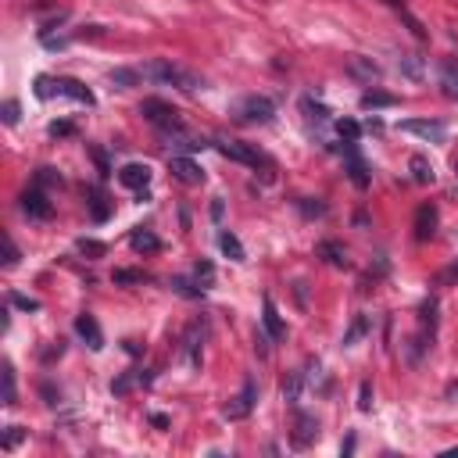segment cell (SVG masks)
Instances as JSON below:
<instances>
[{
  "mask_svg": "<svg viewBox=\"0 0 458 458\" xmlns=\"http://www.w3.org/2000/svg\"><path fill=\"white\" fill-rule=\"evenodd\" d=\"M140 76L151 79V83L176 86V90H183V93H197V90L204 86V79H201L197 72H190V69H183V65H172V61H165V57H158V61H147V65L140 69Z\"/></svg>",
  "mask_w": 458,
  "mask_h": 458,
  "instance_id": "6da1fadb",
  "label": "cell"
},
{
  "mask_svg": "<svg viewBox=\"0 0 458 458\" xmlns=\"http://www.w3.org/2000/svg\"><path fill=\"white\" fill-rule=\"evenodd\" d=\"M36 97H40V100L69 97V100H79V104H86V107L97 104L93 93H90L83 83H76V79H54V76H40V79H36Z\"/></svg>",
  "mask_w": 458,
  "mask_h": 458,
  "instance_id": "7a4b0ae2",
  "label": "cell"
},
{
  "mask_svg": "<svg viewBox=\"0 0 458 458\" xmlns=\"http://www.w3.org/2000/svg\"><path fill=\"white\" fill-rule=\"evenodd\" d=\"M140 114H143L151 126H158L161 133H187V126H183V119H180V111L172 107V104H165V100H158V97L140 100Z\"/></svg>",
  "mask_w": 458,
  "mask_h": 458,
  "instance_id": "3957f363",
  "label": "cell"
},
{
  "mask_svg": "<svg viewBox=\"0 0 458 458\" xmlns=\"http://www.w3.org/2000/svg\"><path fill=\"white\" fill-rule=\"evenodd\" d=\"M254 405H258V383L247 376V380H244V390H240L237 397H229V405L222 409V416H225L229 423H237V419H247V416L254 412Z\"/></svg>",
  "mask_w": 458,
  "mask_h": 458,
  "instance_id": "277c9868",
  "label": "cell"
},
{
  "mask_svg": "<svg viewBox=\"0 0 458 458\" xmlns=\"http://www.w3.org/2000/svg\"><path fill=\"white\" fill-rule=\"evenodd\" d=\"M272 114H276V104H272L269 97H244V100L237 104V119H240V122H258V126H265V122H272Z\"/></svg>",
  "mask_w": 458,
  "mask_h": 458,
  "instance_id": "5b68a950",
  "label": "cell"
},
{
  "mask_svg": "<svg viewBox=\"0 0 458 458\" xmlns=\"http://www.w3.org/2000/svg\"><path fill=\"white\" fill-rule=\"evenodd\" d=\"M215 147H218L222 158L240 161V165H247V168H258V165H262V154H258L251 143H240V140H215Z\"/></svg>",
  "mask_w": 458,
  "mask_h": 458,
  "instance_id": "8992f818",
  "label": "cell"
},
{
  "mask_svg": "<svg viewBox=\"0 0 458 458\" xmlns=\"http://www.w3.org/2000/svg\"><path fill=\"white\" fill-rule=\"evenodd\" d=\"M168 172H172L180 183H187V187L204 183V168H201L194 158H183V154H172V158H168Z\"/></svg>",
  "mask_w": 458,
  "mask_h": 458,
  "instance_id": "52a82bcc",
  "label": "cell"
},
{
  "mask_svg": "<svg viewBox=\"0 0 458 458\" xmlns=\"http://www.w3.org/2000/svg\"><path fill=\"white\" fill-rule=\"evenodd\" d=\"M401 133L423 136L426 143H444V136H447L444 122H437V119H409V122H401Z\"/></svg>",
  "mask_w": 458,
  "mask_h": 458,
  "instance_id": "ba28073f",
  "label": "cell"
},
{
  "mask_svg": "<svg viewBox=\"0 0 458 458\" xmlns=\"http://www.w3.org/2000/svg\"><path fill=\"white\" fill-rule=\"evenodd\" d=\"M22 211H25L29 218H36V222H47V218L54 215V204L47 201L43 190H25V194H22Z\"/></svg>",
  "mask_w": 458,
  "mask_h": 458,
  "instance_id": "9c48e42d",
  "label": "cell"
},
{
  "mask_svg": "<svg viewBox=\"0 0 458 458\" xmlns=\"http://www.w3.org/2000/svg\"><path fill=\"white\" fill-rule=\"evenodd\" d=\"M315 437H319V419L308 416V412H298V419H294V433H290L294 447H308V444H315Z\"/></svg>",
  "mask_w": 458,
  "mask_h": 458,
  "instance_id": "30bf717a",
  "label": "cell"
},
{
  "mask_svg": "<svg viewBox=\"0 0 458 458\" xmlns=\"http://www.w3.org/2000/svg\"><path fill=\"white\" fill-rule=\"evenodd\" d=\"M437 222H440L437 204H419V211H416V240H433L437 237Z\"/></svg>",
  "mask_w": 458,
  "mask_h": 458,
  "instance_id": "8fae6325",
  "label": "cell"
},
{
  "mask_svg": "<svg viewBox=\"0 0 458 458\" xmlns=\"http://www.w3.org/2000/svg\"><path fill=\"white\" fill-rule=\"evenodd\" d=\"M201 348H204V322H194L183 336V355H187L190 369H201Z\"/></svg>",
  "mask_w": 458,
  "mask_h": 458,
  "instance_id": "7c38bea8",
  "label": "cell"
},
{
  "mask_svg": "<svg viewBox=\"0 0 458 458\" xmlns=\"http://www.w3.org/2000/svg\"><path fill=\"white\" fill-rule=\"evenodd\" d=\"M119 183L129 187V190H147V183H151V168L140 165V161H129V165L119 168Z\"/></svg>",
  "mask_w": 458,
  "mask_h": 458,
  "instance_id": "4fadbf2b",
  "label": "cell"
},
{
  "mask_svg": "<svg viewBox=\"0 0 458 458\" xmlns=\"http://www.w3.org/2000/svg\"><path fill=\"white\" fill-rule=\"evenodd\" d=\"M76 333L86 340L90 351H100V348H104V333H100V326H97V319H93L90 312H83V315L76 319Z\"/></svg>",
  "mask_w": 458,
  "mask_h": 458,
  "instance_id": "5bb4252c",
  "label": "cell"
},
{
  "mask_svg": "<svg viewBox=\"0 0 458 458\" xmlns=\"http://www.w3.org/2000/svg\"><path fill=\"white\" fill-rule=\"evenodd\" d=\"M262 326H265V333L272 336V340H283L286 336V326H283V319H279V312H276V301L265 294V301H262Z\"/></svg>",
  "mask_w": 458,
  "mask_h": 458,
  "instance_id": "9a60e30c",
  "label": "cell"
},
{
  "mask_svg": "<svg viewBox=\"0 0 458 458\" xmlns=\"http://www.w3.org/2000/svg\"><path fill=\"white\" fill-rule=\"evenodd\" d=\"M348 72H351L355 79H362V83H376V79H380V65L372 61V57H365V54H355V57H351Z\"/></svg>",
  "mask_w": 458,
  "mask_h": 458,
  "instance_id": "2e32d148",
  "label": "cell"
},
{
  "mask_svg": "<svg viewBox=\"0 0 458 458\" xmlns=\"http://www.w3.org/2000/svg\"><path fill=\"white\" fill-rule=\"evenodd\" d=\"M440 90L444 97L458 100V57H444L440 61Z\"/></svg>",
  "mask_w": 458,
  "mask_h": 458,
  "instance_id": "e0dca14e",
  "label": "cell"
},
{
  "mask_svg": "<svg viewBox=\"0 0 458 458\" xmlns=\"http://www.w3.org/2000/svg\"><path fill=\"white\" fill-rule=\"evenodd\" d=\"M348 180H351L358 190H365V187L372 183V176H369V165L358 158V151H355V147L348 151Z\"/></svg>",
  "mask_w": 458,
  "mask_h": 458,
  "instance_id": "ac0fdd59",
  "label": "cell"
},
{
  "mask_svg": "<svg viewBox=\"0 0 458 458\" xmlns=\"http://www.w3.org/2000/svg\"><path fill=\"white\" fill-rule=\"evenodd\" d=\"M305 372H286V380H283V401L286 405H301V394H305Z\"/></svg>",
  "mask_w": 458,
  "mask_h": 458,
  "instance_id": "d6986e66",
  "label": "cell"
},
{
  "mask_svg": "<svg viewBox=\"0 0 458 458\" xmlns=\"http://www.w3.org/2000/svg\"><path fill=\"white\" fill-rule=\"evenodd\" d=\"M218 247H222V254H225L229 262H247L240 237H237V233H229V229H222V233H218Z\"/></svg>",
  "mask_w": 458,
  "mask_h": 458,
  "instance_id": "ffe728a7",
  "label": "cell"
},
{
  "mask_svg": "<svg viewBox=\"0 0 458 458\" xmlns=\"http://www.w3.org/2000/svg\"><path fill=\"white\" fill-rule=\"evenodd\" d=\"M301 111H305V119L315 122V126H329V122H333V119H329V107L319 104L315 97H305V100H301Z\"/></svg>",
  "mask_w": 458,
  "mask_h": 458,
  "instance_id": "44dd1931",
  "label": "cell"
},
{
  "mask_svg": "<svg viewBox=\"0 0 458 458\" xmlns=\"http://www.w3.org/2000/svg\"><path fill=\"white\" fill-rule=\"evenodd\" d=\"M129 244H133V251H147V254H154V251H161V240L151 233V229H133V237H129Z\"/></svg>",
  "mask_w": 458,
  "mask_h": 458,
  "instance_id": "7402d4cb",
  "label": "cell"
},
{
  "mask_svg": "<svg viewBox=\"0 0 458 458\" xmlns=\"http://www.w3.org/2000/svg\"><path fill=\"white\" fill-rule=\"evenodd\" d=\"M372 329V315H355V322H351V329L344 333V348H355V344L365 336Z\"/></svg>",
  "mask_w": 458,
  "mask_h": 458,
  "instance_id": "603a6c76",
  "label": "cell"
},
{
  "mask_svg": "<svg viewBox=\"0 0 458 458\" xmlns=\"http://www.w3.org/2000/svg\"><path fill=\"white\" fill-rule=\"evenodd\" d=\"M319 254H322L329 265H336V269H348V251H344L336 240H322V244H319Z\"/></svg>",
  "mask_w": 458,
  "mask_h": 458,
  "instance_id": "cb8c5ba5",
  "label": "cell"
},
{
  "mask_svg": "<svg viewBox=\"0 0 458 458\" xmlns=\"http://www.w3.org/2000/svg\"><path fill=\"white\" fill-rule=\"evenodd\" d=\"M136 383H151V376H147V372H136V369H129V372H122L119 380L111 383V394H129Z\"/></svg>",
  "mask_w": 458,
  "mask_h": 458,
  "instance_id": "d4e9b609",
  "label": "cell"
},
{
  "mask_svg": "<svg viewBox=\"0 0 458 458\" xmlns=\"http://www.w3.org/2000/svg\"><path fill=\"white\" fill-rule=\"evenodd\" d=\"M397 72L409 76V79H423V72H426V69H423V57H419V54H401V57H397Z\"/></svg>",
  "mask_w": 458,
  "mask_h": 458,
  "instance_id": "484cf974",
  "label": "cell"
},
{
  "mask_svg": "<svg viewBox=\"0 0 458 458\" xmlns=\"http://www.w3.org/2000/svg\"><path fill=\"white\" fill-rule=\"evenodd\" d=\"M409 165H412V180H416V183H433V176H437V172H433V165H430L423 154H416Z\"/></svg>",
  "mask_w": 458,
  "mask_h": 458,
  "instance_id": "4316f807",
  "label": "cell"
},
{
  "mask_svg": "<svg viewBox=\"0 0 458 458\" xmlns=\"http://www.w3.org/2000/svg\"><path fill=\"white\" fill-rule=\"evenodd\" d=\"M168 286H172L176 294H183V298H201V294H204V286H201V283H190V279H183V276H172Z\"/></svg>",
  "mask_w": 458,
  "mask_h": 458,
  "instance_id": "83f0119b",
  "label": "cell"
},
{
  "mask_svg": "<svg viewBox=\"0 0 458 458\" xmlns=\"http://www.w3.org/2000/svg\"><path fill=\"white\" fill-rule=\"evenodd\" d=\"M390 104H397L394 93H383V90H369V93H362V107H365V111H369V107H390Z\"/></svg>",
  "mask_w": 458,
  "mask_h": 458,
  "instance_id": "f1b7e54d",
  "label": "cell"
},
{
  "mask_svg": "<svg viewBox=\"0 0 458 458\" xmlns=\"http://www.w3.org/2000/svg\"><path fill=\"white\" fill-rule=\"evenodd\" d=\"M107 79H111V86L129 90V86H136V83H140V72H133V69H114Z\"/></svg>",
  "mask_w": 458,
  "mask_h": 458,
  "instance_id": "f546056e",
  "label": "cell"
},
{
  "mask_svg": "<svg viewBox=\"0 0 458 458\" xmlns=\"http://www.w3.org/2000/svg\"><path fill=\"white\" fill-rule=\"evenodd\" d=\"M90 211H93V222H104L107 215H111V208H107V197L100 194V190H90Z\"/></svg>",
  "mask_w": 458,
  "mask_h": 458,
  "instance_id": "4dcf8cb0",
  "label": "cell"
},
{
  "mask_svg": "<svg viewBox=\"0 0 458 458\" xmlns=\"http://www.w3.org/2000/svg\"><path fill=\"white\" fill-rule=\"evenodd\" d=\"M419 322H423V333H426V329L433 333V326H437V301H433V298L423 301V308H419Z\"/></svg>",
  "mask_w": 458,
  "mask_h": 458,
  "instance_id": "1f68e13d",
  "label": "cell"
},
{
  "mask_svg": "<svg viewBox=\"0 0 458 458\" xmlns=\"http://www.w3.org/2000/svg\"><path fill=\"white\" fill-rule=\"evenodd\" d=\"M119 286H126V283H143L147 279V272L143 269H114V276H111Z\"/></svg>",
  "mask_w": 458,
  "mask_h": 458,
  "instance_id": "d6a6232c",
  "label": "cell"
},
{
  "mask_svg": "<svg viewBox=\"0 0 458 458\" xmlns=\"http://www.w3.org/2000/svg\"><path fill=\"white\" fill-rule=\"evenodd\" d=\"M15 397H18L15 394V369H11V362H4V405L8 409L15 405Z\"/></svg>",
  "mask_w": 458,
  "mask_h": 458,
  "instance_id": "836d02e7",
  "label": "cell"
},
{
  "mask_svg": "<svg viewBox=\"0 0 458 458\" xmlns=\"http://www.w3.org/2000/svg\"><path fill=\"white\" fill-rule=\"evenodd\" d=\"M397 11H401V22H405V25L412 29V36H416V40H426V29H423V22H419V18H416L409 8H397Z\"/></svg>",
  "mask_w": 458,
  "mask_h": 458,
  "instance_id": "e575fe53",
  "label": "cell"
},
{
  "mask_svg": "<svg viewBox=\"0 0 458 458\" xmlns=\"http://www.w3.org/2000/svg\"><path fill=\"white\" fill-rule=\"evenodd\" d=\"M36 183L40 187H61L65 180H61V172H57V168H40L36 172Z\"/></svg>",
  "mask_w": 458,
  "mask_h": 458,
  "instance_id": "d590c367",
  "label": "cell"
},
{
  "mask_svg": "<svg viewBox=\"0 0 458 458\" xmlns=\"http://www.w3.org/2000/svg\"><path fill=\"white\" fill-rule=\"evenodd\" d=\"M336 133H340L344 140H348V143H355V140H358V133H362V126H358V122H351V119H340V122H336Z\"/></svg>",
  "mask_w": 458,
  "mask_h": 458,
  "instance_id": "8d00e7d4",
  "label": "cell"
},
{
  "mask_svg": "<svg viewBox=\"0 0 458 458\" xmlns=\"http://www.w3.org/2000/svg\"><path fill=\"white\" fill-rule=\"evenodd\" d=\"M194 276H197V283L208 290V283L215 279V265H211V262H197V265H194Z\"/></svg>",
  "mask_w": 458,
  "mask_h": 458,
  "instance_id": "74e56055",
  "label": "cell"
},
{
  "mask_svg": "<svg viewBox=\"0 0 458 458\" xmlns=\"http://www.w3.org/2000/svg\"><path fill=\"white\" fill-rule=\"evenodd\" d=\"M358 412H372V383L369 380H362V387H358Z\"/></svg>",
  "mask_w": 458,
  "mask_h": 458,
  "instance_id": "f35d334b",
  "label": "cell"
},
{
  "mask_svg": "<svg viewBox=\"0 0 458 458\" xmlns=\"http://www.w3.org/2000/svg\"><path fill=\"white\" fill-rule=\"evenodd\" d=\"M298 208H301L308 218H315V215H326V204H322V201H312V197H301V201H298Z\"/></svg>",
  "mask_w": 458,
  "mask_h": 458,
  "instance_id": "ab89813d",
  "label": "cell"
},
{
  "mask_svg": "<svg viewBox=\"0 0 458 458\" xmlns=\"http://www.w3.org/2000/svg\"><path fill=\"white\" fill-rule=\"evenodd\" d=\"M305 383H308V387L322 383V365H319V358H308V365H305Z\"/></svg>",
  "mask_w": 458,
  "mask_h": 458,
  "instance_id": "60d3db41",
  "label": "cell"
},
{
  "mask_svg": "<svg viewBox=\"0 0 458 458\" xmlns=\"http://www.w3.org/2000/svg\"><path fill=\"white\" fill-rule=\"evenodd\" d=\"M18 114H22L18 100H4V107H0V119H4L8 126H15V122H18Z\"/></svg>",
  "mask_w": 458,
  "mask_h": 458,
  "instance_id": "b9f144b4",
  "label": "cell"
},
{
  "mask_svg": "<svg viewBox=\"0 0 458 458\" xmlns=\"http://www.w3.org/2000/svg\"><path fill=\"white\" fill-rule=\"evenodd\" d=\"M22 437H25V430H22V426H8V437H4V451H15V447L22 444Z\"/></svg>",
  "mask_w": 458,
  "mask_h": 458,
  "instance_id": "7bdbcfd3",
  "label": "cell"
},
{
  "mask_svg": "<svg viewBox=\"0 0 458 458\" xmlns=\"http://www.w3.org/2000/svg\"><path fill=\"white\" fill-rule=\"evenodd\" d=\"M79 251H83V254H90V258H100L107 247H104L100 240H79Z\"/></svg>",
  "mask_w": 458,
  "mask_h": 458,
  "instance_id": "ee69618b",
  "label": "cell"
},
{
  "mask_svg": "<svg viewBox=\"0 0 458 458\" xmlns=\"http://www.w3.org/2000/svg\"><path fill=\"white\" fill-rule=\"evenodd\" d=\"M18 258H22V254H18V247H15V240L8 237V240H4V269H11V265H18Z\"/></svg>",
  "mask_w": 458,
  "mask_h": 458,
  "instance_id": "f6af8a7d",
  "label": "cell"
},
{
  "mask_svg": "<svg viewBox=\"0 0 458 458\" xmlns=\"http://www.w3.org/2000/svg\"><path fill=\"white\" fill-rule=\"evenodd\" d=\"M269 340H272V336L265 333V326H262V329H254V351H258L262 358L269 355Z\"/></svg>",
  "mask_w": 458,
  "mask_h": 458,
  "instance_id": "bcb514c9",
  "label": "cell"
},
{
  "mask_svg": "<svg viewBox=\"0 0 458 458\" xmlns=\"http://www.w3.org/2000/svg\"><path fill=\"white\" fill-rule=\"evenodd\" d=\"M11 305L22 308V312H36V308H40V301H33V298H25V294H11Z\"/></svg>",
  "mask_w": 458,
  "mask_h": 458,
  "instance_id": "7dc6e473",
  "label": "cell"
},
{
  "mask_svg": "<svg viewBox=\"0 0 458 458\" xmlns=\"http://www.w3.org/2000/svg\"><path fill=\"white\" fill-rule=\"evenodd\" d=\"M61 351H65V340H54V348H47V351H43V362L61 358Z\"/></svg>",
  "mask_w": 458,
  "mask_h": 458,
  "instance_id": "c3c4849f",
  "label": "cell"
},
{
  "mask_svg": "<svg viewBox=\"0 0 458 458\" xmlns=\"http://www.w3.org/2000/svg\"><path fill=\"white\" fill-rule=\"evenodd\" d=\"M72 133V122H54L50 126V136H69Z\"/></svg>",
  "mask_w": 458,
  "mask_h": 458,
  "instance_id": "681fc988",
  "label": "cell"
},
{
  "mask_svg": "<svg viewBox=\"0 0 458 458\" xmlns=\"http://www.w3.org/2000/svg\"><path fill=\"white\" fill-rule=\"evenodd\" d=\"M93 158H97V165H100V176H107V172H111V165H107V154H104V151H93Z\"/></svg>",
  "mask_w": 458,
  "mask_h": 458,
  "instance_id": "f907efd6",
  "label": "cell"
},
{
  "mask_svg": "<svg viewBox=\"0 0 458 458\" xmlns=\"http://www.w3.org/2000/svg\"><path fill=\"white\" fill-rule=\"evenodd\" d=\"M340 451H344V454H351V451H355V433H351L348 440H344V447H340Z\"/></svg>",
  "mask_w": 458,
  "mask_h": 458,
  "instance_id": "816d5d0a",
  "label": "cell"
},
{
  "mask_svg": "<svg viewBox=\"0 0 458 458\" xmlns=\"http://www.w3.org/2000/svg\"><path fill=\"white\" fill-rule=\"evenodd\" d=\"M151 423H154L158 430H165V426H168V419H165V416H151Z\"/></svg>",
  "mask_w": 458,
  "mask_h": 458,
  "instance_id": "f5cc1de1",
  "label": "cell"
},
{
  "mask_svg": "<svg viewBox=\"0 0 458 458\" xmlns=\"http://www.w3.org/2000/svg\"><path fill=\"white\" fill-rule=\"evenodd\" d=\"M440 279H458V262H454V265H451V269H447V272H444Z\"/></svg>",
  "mask_w": 458,
  "mask_h": 458,
  "instance_id": "db71d44e",
  "label": "cell"
},
{
  "mask_svg": "<svg viewBox=\"0 0 458 458\" xmlns=\"http://www.w3.org/2000/svg\"><path fill=\"white\" fill-rule=\"evenodd\" d=\"M383 4H390V8H405V0H383Z\"/></svg>",
  "mask_w": 458,
  "mask_h": 458,
  "instance_id": "11a10c76",
  "label": "cell"
}]
</instances>
